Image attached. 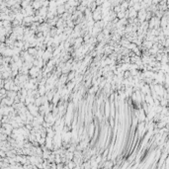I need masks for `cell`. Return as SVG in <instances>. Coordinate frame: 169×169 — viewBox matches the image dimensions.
I'll return each instance as SVG.
<instances>
[{"label": "cell", "instance_id": "1", "mask_svg": "<svg viewBox=\"0 0 169 169\" xmlns=\"http://www.w3.org/2000/svg\"><path fill=\"white\" fill-rule=\"evenodd\" d=\"M137 14H139V12L136 11V10L132 7L129 8V18H131V19H136L137 18Z\"/></svg>", "mask_w": 169, "mask_h": 169}, {"label": "cell", "instance_id": "2", "mask_svg": "<svg viewBox=\"0 0 169 169\" xmlns=\"http://www.w3.org/2000/svg\"><path fill=\"white\" fill-rule=\"evenodd\" d=\"M32 6H33V8L36 10V11H37V10H40L41 8L43 7V1H33Z\"/></svg>", "mask_w": 169, "mask_h": 169}, {"label": "cell", "instance_id": "3", "mask_svg": "<svg viewBox=\"0 0 169 169\" xmlns=\"http://www.w3.org/2000/svg\"><path fill=\"white\" fill-rule=\"evenodd\" d=\"M75 76H76V72H75V71H70V72L67 74L68 81H73L75 79Z\"/></svg>", "mask_w": 169, "mask_h": 169}, {"label": "cell", "instance_id": "4", "mask_svg": "<svg viewBox=\"0 0 169 169\" xmlns=\"http://www.w3.org/2000/svg\"><path fill=\"white\" fill-rule=\"evenodd\" d=\"M109 123H110V125H111V127H114V118H109Z\"/></svg>", "mask_w": 169, "mask_h": 169}]
</instances>
